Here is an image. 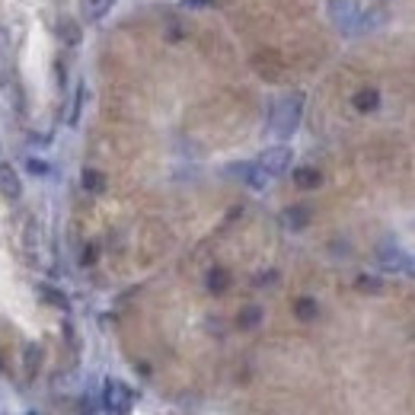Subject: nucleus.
I'll return each instance as SVG.
<instances>
[{
	"instance_id": "2",
	"label": "nucleus",
	"mask_w": 415,
	"mask_h": 415,
	"mask_svg": "<svg viewBox=\"0 0 415 415\" xmlns=\"http://www.w3.org/2000/svg\"><path fill=\"white\" fill-rule=\"evenodd\" d=\"M0 195L4 198H19L23 195V182H19L16 170L10 163H0Z\"/></svg>"
},
{
	"instance_id": "1",
	"label": "nucleus",
	"mask_w": 415,
	"mask_h": 415,
	"mask_svg": "<svg viewBox=\"0 0 415 415\" xmlns=\"http://www.w3.org/2000/svg\"><path fill=\"white\" fill-rule=\"evenodd\" d=\"M287 166H291V150H287V147H272V150H265L259 160V170L268 172V176H281Z\"/></svg>"
},
{
	"instance_id": "4",
	"label": "nucleus",
	"mask_w": 415,
	"mask_h": 415,
	"mask_svg": "<svg viewBox=\"0 0 415 415\" xmlns=\"http://www.w3.org/2000/svg\"><path fill=\"white\" fill-rule=\"evenodd\" d=\"M294 121H297V102L287 99V102H284V109H281V115H278V131H281V134H287V131L294 128Z\"/></svg>"
},
{
	"instance_id": "3",
	"label": "nucleus",
	"mask_w": 415,
	"mask_h": 415,
	"mask_svg": "<svg viewBox=\"0 0 415 415\" xmlns=\"http://www.w3.org/2000/svg\"><path fill=\"white\" fill-rule=\"evenodd\" d=\"M128 402H131V393H128L118 380H109L106 383V406L109 409H125Z\"/></svg>"
},
{
	"instance_id": "6",
	"label": "nucleus",
	"mask_w": 415,
	"mask_h": 415,
	"mask_svg": "<svg viewBox=\"0 0 415 415\" xmlns=\"http://www.w3.org/2000/svg\"><path fill=\"white\" fill-rule=\"evenodd\" d=\"M0 67H4V61H0ZM6 83V77H4V70H0V87H4Z\"/></svg>"
},
{
	"instance_id": "5",
	"label": "nucleus",
	"mask_w": 415,
	"mask_h": 415,
	"mask_svg": "<svg viewBox=\"0 0 415 415\" xmlns=\"http://www.w3.org/2000/svg\"><path fill=\"white\" fill-rule=\"evenodd\" d=\"M109 4H112V0H80V13L87 19H99L102 13L109 10Z\"/></svg>"
}]
</instances>
